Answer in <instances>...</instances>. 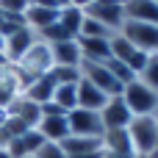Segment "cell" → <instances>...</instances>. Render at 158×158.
Returning <instances> with one entry per match:
<instances>
[{"label": "cell", "instance_id": "cell-33", "mask_svg": "<svg viewBox=\"0 0 158 158\" xmlns=\"http://www.w3.org/2000/svg\"><path fill=\"white\" fill-rule=\"evenodd\" d=\"M78 158H103V153H89V156H78Z\"/></svg>", "mask_w": 158, "mask_h": 158}, {"label": "cell", "instance_id": "cell-5", "mask_svg": "<svg viewBox=\"0 0 158 158\" xmlns=\"http://www.w3.org/2000/svg\"><path fill=\"white\" fill-rule=\"evenodd\" d=\"M119 33L142 53H158V25H147V22H133L125 19V25L119 28Z\"/></svg>", "mask_w": 158, "mask_h": 158}, {"label": "cell", "instance_id": "cell-24", "mask_svg": "<svg viewBox=\"0 0 158 158\" xmlns=\"http://www.w3.org/2000/svg\"><path fill=\"white\" fill-rule=\"evenodd\" d=\"M139 81H142L144 86H150L153 92H158V53H150V56H147V64L142 67Z\"/></svg>", "mask_w": 158, "mask_h": 158}, {"label": "cell", "instance_id": "cell-30", "mask_svg": "<svg viewBox=\"0 0 158 158\" xmlns=\"http://www.w3.org/2000/svg\"><path fill=\"white\" fill-rule=\"evenodd\" d=\"M8 142H11V136H8V131H6V125H0V147L6 150V147H8Z\"/></svg>", "mask_w": 158, "mask_h": 158}, {"label": "cell", "instance_id": "cell-36", "mask_svg": "<svg viewBox=\"0 0 158 158\" xmlns=\"http://www.w3.org/2000/svg\"><path fill=\"white\" fill-rule=\"evenodd\" d=\"M153 119H156V122H158V108H156V111H153Z\"/></svg>", "mask_w": 158, "mask_h": 158}, {"label": "cell", "instance_id": "cell-3", "mask_svg": "<svg viewBox=\"0 0 158 158\" xmlns=\"http://www.w3.org/2000/svg\"><path fill=\"white\" fill-rule=\"evenodd\" d=\"M119 97L125 100V106L131 108L133 117H153V111L158 108V92H153L150 86H144L139 78L131 81V83L122 89Z\"/></svg>", "mask_w": 158, "mask_h": 158}, {"label": "cell", "instance_id": "cell-34", "mask_svg": "<svg viewBox=\"0 0 158 158\" xmlns=\"http://www.w3.org/2000/svg\"><path fill=\"white\" fill-rule=\"evenodd\" d=\"M0 158H11V156H8V150H3V147H0Z\"/></svg>", "mask_w": 158, "mask_h": 158}, {"label": "cell", "instance_id": "cell-38", "mask_svg": "<svg viewBox=\"0 0 158 158\" xmlns=\"http://www.w3.org/2000/svg\"><path fill=\"white\" fill-rule=\"evenodd\" d=\"M153 158H158V150H156V156H153Z\"/></svg>", "mask_w": 158, "mask_h": 158}, {"label": "cell", "instance_id": "cell-13", "mask_svg": "<svg viewBox=\"0 0 158 158\" xmlns=\"http://www.w3.org/2000/svg\"><path fill=\"white\" fill-rule=\"evenodd\" d=\"M122 6H125V19L158 25V3L156 0H125Z\"/></svg>", "mask_w": 158, "mask_h": 158}, {"label": "cell", "instance_id": "cell-20", "mask_svg": "<svg viewBox=\"0 0 158 158\" xmlns=\"http://www.w3.org/2000/svg\"><path fill=\"white\" fill-rule=\"evenodd\" d=\"M103 153L133 156V147H131V139H128V128L125 131H106L103 133Z\"/></svg>", "mask_w": 158, "mask_h": 158}, {"label": "cell", "instance_id": "cell-32", "mask_svg": "<svg viewBox=\"0 0 158 158\" xmlns=\"http://www.w3.org/2000/svg\"><path fill=\"white\" fill-rule=\"evenodd\" d=\"M69 3H72V0H56V6H58V8H64V6H69Z\"/></svg>", "mask_w": 158, "mask_h": 158}, {"label": "cell", "instance_id": "cell-14", "mask_svg": "<svg viewBox=\"0 0 158 158\" xmlns=\"http://www.w3.org/2000/svg\"><path fill=\"white\" fill-rule=\"evenodd\" d=\"M50 53H53V67H81V61H83L78 39L56 42V44H50Z\"/></svg>", "mask_w": 158, "mask_h": 158}, {"label": "cell", "instance_id": "cell-28", "mask_svg": "<svg viewBox=\"0 0 158 158\" xmlns=\"http://www.w3.org/2000/svg\"><path fill=\"white\" fill-rule=\"evenodd\" d=\"M33 158H67V153L61 150V144H56V142H44L39 150H36V156Z\"/></svg>", "mask_w": 158, "mask_h": 158}, {"label": "cell", "instance_id": "cell-15", "mask_svg": "<svg viewBox=\"0 0 158 158\" xmlns=\"http://www.w3.org/2000/svg\"><path fill=\"white\" fill-rule=\"evenodd\" d=\"M111 39H86V36H78V47H81V56L83 61H94V64H106L111 58Z\"/></svg>", "mask_w": 158, "mask_h": 158}, {"label": "cell", "instance_id": "cell-16", "mask_svg": "<svg viewBox=\"0 0 158 158\" xmlns=\"http://www.w3.org/2000/svg\"><path fill=\"white\" fill-rule=\"evenodd\" d=\"M61 150L67 153V158L89 156V153H103V139H89V136H67L61 142Z\"/></svg>", "mask_w": 158, "mask_h": 158}, {"label": "cell", "instance_id": "cell-21", "mask_svg": "<svg viewBox=\"0 0 158 158\" xmlns=\"http://www.w3.org/2000/svg\"><path fill=\"white\" fill-rule=\"evenodd\" d=\"M53 103L58 108H64L67 114L78 108V83H56V94Z\"/></svg>", "mask_w": 158, "mask_h": 158}, {"label": "cell", "instance_id": "cell-8", "mask_svg": "<svg viewBox=\"0 0 158 158\" xmlns=\"http://www.w3.org/2000/svg\"><path fill=\"white\" fill-rule=\"evenodd\" d=\"M111 58H117V61H122V64H128L133 72H136V78H139V72H142V67L147 64V53H142V50H136L122 33H114L111 36Z\"/></svg>", "mask_w": 158, "mask_h": 158}, {"label": "cell", "instance_id": "cell-6", "mask_svg": "<svg viewBox=\"0 0 158 158\" xmlns=\"http://www.w3.org/2000/svg\"><path fill=\"white\" fill-rule=\"evenodd\" d=\"M67 125L72 136H89V139H103L106 125L100 119L97 111H86V108H75L67 114Z\"/></svg>", "mask_w": 158, "mask_h": 158}, {"label": "cell", "instance_id": "cell-37", "mask_svg": "<svg viewBox=\"0 0 158 158\" xmlns=\"http://www.w3.org/2000/svg\"><path fill=\"white\" fill-rule=\"evenodd\" d=\"M133 158H153V156H133Z\"/></svg>", "mask_w": 158, "mask_h": 158}, {"label": "cell", "instance_id": "cell-12", "mask_svg": "<svg viewBox=\"0 0 158 158\" xmlns=\"http://www.w3.org/2000/svg\"><path fill=\"white\" fill-rule=\"evenodd\" d=\"M44 144V139H42V133L36 131V128H31V131H25L22 136H17V139H11L8 142V156L11 158H31L36 156V150Z\"/></svg>", "mask_w": 158, "mask_h": 158}, {"label": "cell", "instance_id": "cell-22", "mask_svg": "<svg viewBox=\"0 0 158 158\" xmlns=\"http://www.w3.org/2000/svg\"><path fill=\"white\" fill-rule=\"evenodd\" d=\"M58 22L78 39V33H81V25H83V8H78V6H64L61 11H58Z\"/></svg>", "mask_w": 158, "mask_h": 158}, {"label": "cell", "instance_id": "cell-35", "mask_svg": "<svg viewBox=\"0 0 158 158\" xmlns=\"http://www.w3.org/2000/svg\"><path fill=\"white\" fill-rule=\"evenodd\" d=\"M3 47H6V39H3V33H0V53H3Z\"/></svg>", "mask_w": 158, "mask_h": 158}, {"label": "cell", "instance_id": "cell-1", "mask_svg": "<svg viewBox=\"0 0 158 158\" xmlns=\"http://www.w3.org/2000/svg\"><path fill=\"white\" fill-rule=\"evenodd\" d=\"M128 139L133 156H156L158 150V122L153 117H133L128 125Z\"/></svg>", "mask_w": 158, "mask_h": 158}, {"label": "cell", "instance_id": "cell-31", "mask_svg": "<svg viewBox=\"0 0 158 158\" xmlns=\"http://www.w3.org/2000/svg\"><path fill=\"white\" fill-rule=\"evenodd\" d=\"M92 3H94V0H72V6H78V8H83V11H86V8H89Z\"/></svg>", "mask_w": 158, "mask_h": 158}, {"label": "cell", "instance_id": "cell-19", "mask_svg": "<svg viewBox=\"0 0 158 158\" xmlns=\"http://www.w3.org/2000/svg\"><path fill=\"white\" fill-rule=\"evenodd\" d=\"M53 94H56V81H53L50 75L36 78V81H33V83L25 89V97H28L31 103H36V106L50 103V100H53Z\"/></svg>", "mask_w": 158, "mask_h": 158}, {"label": "cell", "instance_id": "cell-9", "mask_svg": "<svg viewBox=\"0 0 158 158\" xmlns=\"http://www.w3.org/2000/svg\"><path fill=\"white\" fill-rule=\"evenodd\" d=\"M100 119H103L106 131H125V128L133 122V114H131V108L125 106V100L117 94V97H108V103H106L103 111H100Z\"/></svg>", "mask_w": 158, "mask_h": 158}, {"label": "cell", "instance_id": "cell-40", "mask_svg": "<svg viewBox=\"0 0 158 158\" xmlns=\"http://www.w3.org/2000/svg\"><path fill=\"white\" fill-rule=\"evenodd\" d=\"M156 3H158V0H156Z\"/></svg>", "mask_w": 158, "mask_h": 158}, {"label": "cell", "instance_id": "cell-10", "mask_svg": "<svg viewBox=\"0 0 158 158\" xmlns=\"http://www.w3.org/2000/svg\"><path fill=\"white\" fill-rule=\"evenodd\" d=\"M6 114H8L11 119H19V122L28 125V128H36L39 119H42V108H39L36 103H31L25 94H19L17 100H11V103L6 106Z\"/></svg>", "mask_w": 158, "mask_h": 158}, {"label": "cell", "instance_id": "cell-7", "mask_svg": "<svg viewBox=\"0 0 158 158\" xmlns=\"http://www.w3.org/2000/svg\"><path fill=\"white\" fill-rule=\"evenodd\" d=\"M81 78L83 81H89L92 86H97L103 94H108V97H117V94H122V86L117 83V78L108 72V67L106 64H94V61H81Z\"/></svg>", "mask_w": 158, "mask_h": 158}, {"label": "cell", "instance_id": "cell-2", "mask_svg": "<svg viewBox=\"0 0 158 158\" xmlns=\"http://www.w3.org/2000/svg\"><path fill=\"white\" fill-rule=\"evenodd\" d=\"M14 67L22 72V75H28V78H42V75H47L50 69H53V53H50V44L47 42H42V39H36L17 61H14Z\"/></svg>", "mask_w": 158, "mask_h": 158}, {"label": "cell", "instance_id": "cell-26", "mask_svg": "<svg viewBox=\"0 0 158 158\" xmlns=\"http://www.w3.org/2000/svg\"><path fill=\"white\" fill-rule=\"evenodd\" d=\"M78 36H86V39H111L114 31H108L106 25H100V22H94V19H89L83 14V25H81V33Z\"/></svg>", "mask_w": 158, "mask_h": 158}, {"label": "cell", "instance_id": "cell-27", "mask_svg": "<svg viewBox=\"0 0 158 158\" xmlns=\"http://www.w3.org/2000/svg\"><path fill=\"white\" fill-rule=\"evenodd\" d=\"M47 75L56 83H81V67H53Z\"/></svg>", "mask_w": 158, "mask_h": 158}, {"label": "cell", "instance_id": "cell-18", "mask_svg": "<svg viewBox=\"0 0 158 158\" xmlns=\"http://www.w3.org/2000/svg\"><path fill=\"white\" fill-rule=\"evenodd\" d=\"M36 131L42 133L44 142H56L61 144L67 136H69V125H67V117H42Z\"/></svg>", "mask_w": 158, "mask_h": 158}, {"label": "cell", "instance_id": "cell-11", "mask_svg": "<svg viewBox=\"0 0 158 158\" xmlns=\"http://www.w3.org/2000/svg\"><path fill=\"white\" fill-rule=\"evenodd\" d=\"M33 42H36V33H33L31 28H25V25H22V28H17L14 33H8V36H6V47H3L6 61H8V64H14V61H17V58H19V56L33 44Z\"/></svg>", "mask_w": 158, "mask_h": 158}, {"label": "cell", "instance_id": "cell-41", "mask_svg": "<svg viewBox=\"0 0 158 158\" xmlns=\"http://www.w3.org/2000/svg\"><path fill=\"white\" fill-rule=\"evenodd\" d=\"M31 158H33V156H31Z\"/></svg>", "mask_w": 158, "mask_h": 158}, {"label": "cell", "instance_id": "cell-17", "mask_svg": "<svg viewBox=\"0 0 158 158\" xmlns=\"http://www.w3.org/2000/svg\"><path fill=\"white\" fill-rule=\"evenodd\" d=\"M108 103V94H103L97 86H92L89 81L81 78L78 83V108H86V111H103V106Z\"/></svg>", "mask_w": 158, "mask_h": 158}, {"label": "cell", "instance_id": "cell-29", "mask_svg": "<svg viewBox=\"0 0 158 158\" xmlns=\"http://www.w3.org/2000/svg\"><path fill=\"white\" fill-rule=\"evenodd\" d=\"M25 8H28V0H0V11H6V14H17V17H22Z\"/></svg>", "mask_w": 158, "mask_h": 158}, {"label": "cell", "instance_id": "cell-23", "mask_svg": "<svg viewBox=\"0 0 158 158\" xmlns=\"http://www.w3.org/2000/svg\"><path fill=\"white\" fill-rule=\"evenodd\" d=\"M36 39H42V42H47V44H56V42H67V39H75V36L56 19V22H50L47 28H42V31L36 33Z\"/></svg>", "mask_w": 158, "mask_h": 158}, {"label": "cell", "instance_id": "cell-25", "mask_svg": "<svg viewBox=\"0 0 158 158\" xmlns=\"http://www.w3.org/2000/svg\"><path fill=\"white\" fill-rule=\"evenodd\" d=\"M106 67H108V72H111V75L117 78V83H119L122 89H125V86H128L131 81H136V72H133V69H131L128 64L117 61V58H108V61H106Z\"/></svg>", "mask_w": 158, "mask_h": 158}, {"label": "cell", "instance_id": "cell-39", "mask_svg": "<svg viewBox=\"0 0 158 158\" xmlns=\"http://www.w3.org/2000/svg\"><path fill=\"white\" fill-rule=\"evenodd\" d=\"M28 3H33V0H28Z\"/></svg>", "mask_w": 158, "mask_h": 158}, {"label": "cell", "instance_id": "cell-4", "mask_svg": "<svg viewBox=\"0 0 158 158\" xmlns=\"http://www.w3.org/2000/svg\"><path fill=\"white\" fill-rule=\"evenodd\" d=\"M122 3H125V0H94L83 14H86L89 19L106 25L108 31L119 33V28L125 25V6H122Z\"/></svg>", "mask_w": 158, "mask_h": 158}]
</instances>
